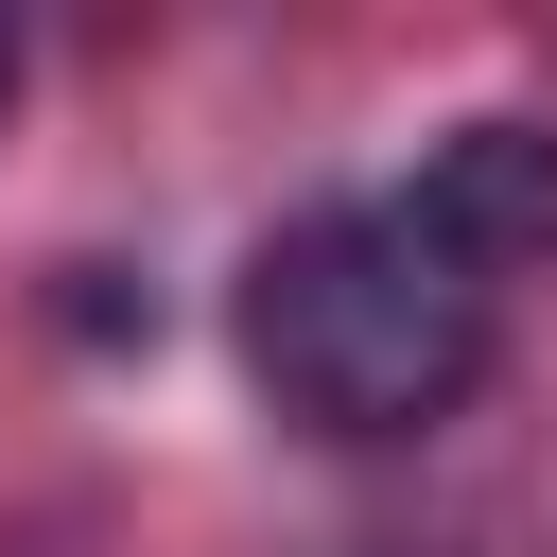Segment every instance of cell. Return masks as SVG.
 Returning <instances> with one entry per match:
<instances>
[{
  "label": "cell",
  "mask_w": 557,
  "mask_h": 557,
  "mask_svg": "<svg viewBox=\"0 0 557 557\" xmlns=\"http://www.w3.org/2000/svg\"><path fill=\"white\" fill-rule=\"evenodd\" d=\"M505 348V278L418 209V191H331L296 226H261L244 261V366L278 418L313 435H435Z\"/></svg>",
  "instance_id": "obj_1"
},
{
  "label": "cell",
  "mask_w": 557,
  "mask_h": 557,
  "mask_svg": "<svg viewBox=\"0 0 557 557\" xmlns=\"http://www.w3.org/2000/svg\"><path fill=\"white\" fill-rule=\"evenodd\" d=\"M400 191H418V209H435V226H453L487 278L557 261V122H505V104H487V122H453V139H435Z\"/></svg>",
  "instance_id": "obj_2"
},
{
  "label": "cell",
  "mask_w": 557,
  "mask_h": 557,
  "mask_svg": "<svg viewBox=\"0 0 557 557\" xmlns=\"http://www.w3.org/2000/svg\"><path fill=\"white\" fill-rule=\"evenodd\" d=\"M0 122H17V35H0Z\"/></svg>",
  "instance_id": "obj_3"
}]
</instances>
